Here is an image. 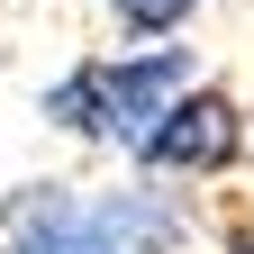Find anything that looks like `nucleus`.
I'll return each instance as SVG.
<instances>
[{
    "instance_id": "1",
    "label": "nucleus",
    "mask_w": 254,
    "mask_h": 254,
    "mask_svg": "<svg viewBox=\"0 0 254 254\" xmlns=\"http://www.w3.org/2000/svg\"><path fill=\"white\" fill-rule=\"evenodd\" d=\"M200 82L190 46H91L37 91V118L91 154H136L145 127Z\"/></svg>"
},
{
    "instance_id": "2",
    "label": "nucleus",
    "mask_w": 254,
    "mask_h": 254,
    "mask_svg": "<svg viewBox=\"0 0 254 254\" xmlns=\"http://www.w3.org/2000/svg\"><path fill=\"white\" fill-rule=\"evenodd\" d=\"M245 136H254V127H245V100H236L227 82H209V73H200V82H190L164 118L145 127V145L127 154V164L154 173V182L200 190V182H227V173L245 164Z\"/></svg>"
},
{
    "instance_id": "3",
    "label": "nucleus",
    "mask_w": 254,
    "mask_h": 254,
    "mask_svg": "<svg viewBox=\"0 0 254 254\" xmlns=\"http://www.w3.org/2000/svg\"><path fill=\"white\" fill-rule=\"evenodd\" d=\"M0 254H127L100 218L91 182H9L0 190Z\"/></svg>"
},
{
    "instance_id": "4",
    "label": "nucleus",
    "mask_w": 254,
    "mask_h": 254,
    "mask_svg": "<svg viewBox=\"0 0 254 254\" xmlns=\"http://www.w3.org/2000/svg\"><path fill=\"white\" fill-rule=\"evenodd\" d=\"M100 218H109V236L127 254H190V236H200V209H190V190L182 182H154L127 164L118 182H100Z\"/></svg>"
},
{
    "instance_id": "5",
    "label": "nucleus",
    "mask_w": 254,
    "mask_h": 254,
    "mask_svg": "<svg viewBox=\"0 0 254 254\" xmlns=\"http://www.w3.org/2000/svg\"><path fill=\"white\" fill-rule=\"evenodd\" d=\"M200 9L209 0H100V18H109L118 46H173V37H190Z\"/></svg>"
},
{
    "instance_id": "6",
    "label": "nucleus",
    "mask_w": 254,
    "mask_h": 254,
    "mask_svg": "<svg viewBox=\"0 0 254 254\" xmlns=\"http://www.w3.org/2000/svg\"><path fill=\"white\" fill-rule=\"evenodd\" d=\"M218 254H254V218H227L218 227Z\"/></svg>"
},
{
    "instance_id": "7",
    "label": "nucleus",
    "mask_w": 254,
    "mask_h": 254,
    "mask_svg": "<svg viewBox=\"0 0 254 254\" xmlns=\"http://www.w3.org/2000/svg\"><path fill=\"white\" fill-rule=\"evenodd\" d=\"M0 64H9V46H0Z\"/></svg>"
}]
</instances>
